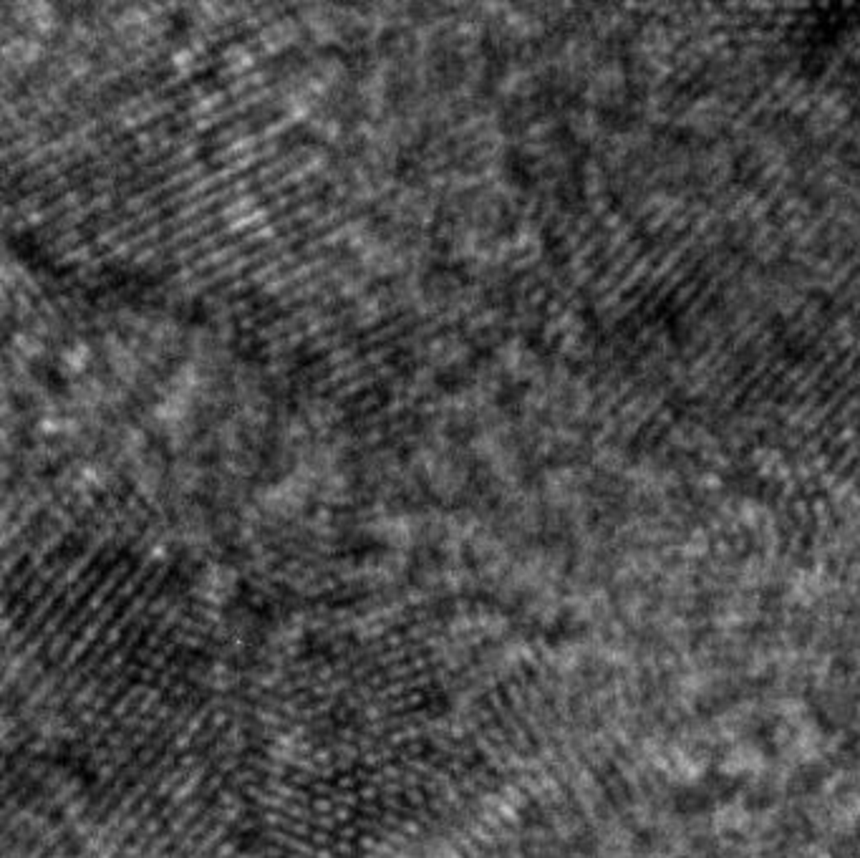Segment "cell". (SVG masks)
<instances>
[]
</instances>
